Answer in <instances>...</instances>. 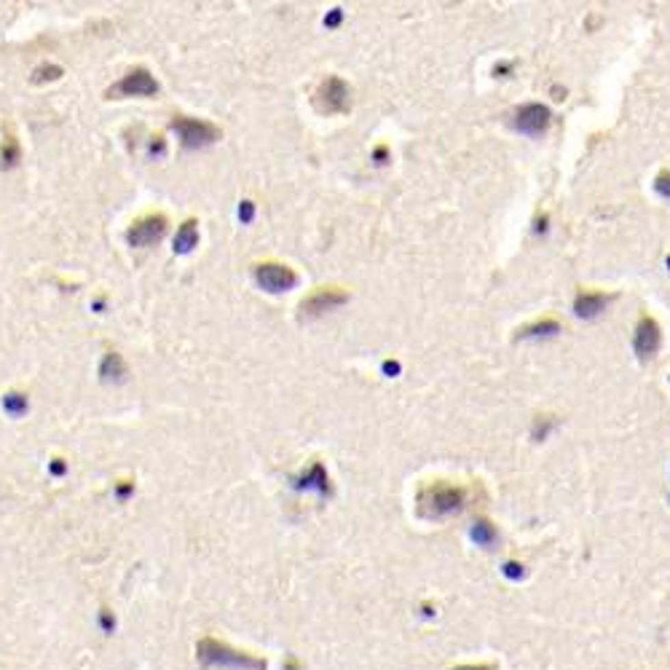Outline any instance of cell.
I'll return each instance as SVG.
<instances>
[{"instance_id": "6da1fadb", "label": "cell", "mask_w": 670, "mask_h": 670, "mask_svg": "<svg viewBox=\"0 0 670 670\" xmlns=\"http://www.w3.org/2000/svg\"><path fill=\"white\" fill-rule=\"evenodd\" d=\"M461 504H464V491L448 482H435L424 488L418 496V510L426 517H443L448 512L461 510Z\"/></svg>"}, {"instance_id": "7a4b0ae2", "label": "cell", "mask_w": 670, "mask_h": 670, "mask_svg": "<svg viewBox=\"0 0 670 670\" xmlns=\"http://www.w3.org/2000/svg\"><path fill=\"white\" fill-rule=\"evenodd\" d=\"M198 662L201 665H231V668H250V670H263L266 662L255 660L253 654L244 652H233L231 646H225L215 639H204L198 643Z\"/></svg>"}, {"instance_id": "3957f363", "label": "cell", "mask_w": 670, "mask_h": 670, "mask_svg": "<svg viewBox=\"0 0 670 670\" xmlns=\"http://www.w3.org/2000/svg\"><path fill=\"white\" fill-rule=\"evenodd\" d=\"M317 107L322 113H344L349 107V89L341 78H327L317 92Z\"/></svg>"}, {"instance_id": "277c9868", "label": "cell", "mask_w": 670, "mask_h": 670, "mask_svg": "<svg viewBox=\"0 0 670 670\" xmlns=\"http://www.w3.org/2000/svg\"><path fill=\"white\" fill-rule=\"evenodd\" d=\"M255 276L257 282L266 289H271V292H282V289L292 287L298 282L295 271L287 268V266H279V263H263V266H257Z\"/></svg>"}, {"instance_id": "5b68a950", "label": "cell", "mask_w": 670, "mask_h": 670, "mask_svg": "<svg viewBox=\"0 0 670 670\" xmlns=\"http://www.w3.org/2000/svg\"><path fill=\"white\" fill-rule=\"evenodd\" d=\"M175 129L183 134V142L188 148H196V145H207L212 140H218V129L207 121H193V118H175Z\"/></svg>"}, {"instance_id": "8992f818", "label": "cell", "mask_w": 670, "mask_h": 670, "mask_svg": "<svg viewBox=\"0 0 670 670\" xmlns=\"http://www.w3.org/2000/svg\"><path fill=\"white\" fill-rule=\"evenodd\" d=\"M159 92V83L151 78V73L148 70H131L124 75V81L118 83V86H113L110 89V96L113 94H134V96H148V94H156Z\"/></svg>"}, {"instance_id": "52a82bcc", "label": "cell", "mask_w": 670, "mask_h": 670, "mask_svg": "<svg viewBox=\"0 0 670 670\" xmlns=\"http://www.w3.org/2000/svg\"><path fill=\"white\" fill-rule=\"evenodd\" d=\"M515 127L520 129V131H526V134H534L537 137V134L547 131V127H550V110L544 105H526V107L517 110Z\"/></svg>"}, {"instance_id": "ba28073f", "label": "cell", "mask_w": 670, "mask_h": 670, "mask_svg": "<svg viewBox=\"0 0 670 670\" xmlns=\"http://www.w3.org/2000/svg\"><path fill=\"white\" fill-rule=\"evenodd\" d=\"M166 231V218L164 215H145L129 228V242L131 244H151Z\"/></svg>"}, {"instance_id": "9c48e42d", "label": "cell", "mask_w": 670, "mask_h": 670, "mask_svg": "<svg viewBox=\"0 0 670 670\" xmlns=\"http://www.w3.org/2000/svg\"><path fill=\"white\" fill-rule=\"evenodd\" d=\"M660 341H662V333H660V324L652 320V317H641L639 327H636V351L641 357H652L654 351L660 349Z\"/></svg>"}, {"instance_id": "30bf717a", "label": "cell", "mask_w": 670, "mask_h": 670, "mask_svg": "<svg viewBox=\"0 0 670 670\" xmlns=\"http://www.w3.org/2000/svg\"><path fill=\"white\" fill-rule=\"evenodd\" d=\"M344 300H346V292H344V289L320 287L303 300V311H306V314H322V311H327V309H333V306H338V303H344Z\"/></svg>"}, {"instance_id": "8fae6325", "label": "cell", "mask_w": 670, "mask_h": 670, "mask_svg": "<svg viewBox=\"0 0 670 670\" xmlns=\"http://www.w3.org/2000/svg\"><path fill=\"white\" fill-rule=\"evenodd\" d=\"M608 300V295H604V292H595V289H582L579 295H576V303H574V309H576V314L579 317H595V314H601L604 311V306H606Z\"/></svg>"}, {"instance_id": "7c38bea8", "label": "cell", "mask_w": 670, "mask_h": 670, "mask_svg": "<svg viewBox=\"0 0 670 670\" xmlns=\"http://www.w3.org/2000/svg\"><path fill=\"white\" fill-rule=\"evenodd\" d=\"M16 156H19V145H16V137L11 131V124L0 118V166L14 164Z\"/></svg>"}, {"instance_id": "4fadbf2b", "label": "cell", "mask_w": 670, "mask_h": 670, "mask_svg": "<svg viewBox=\"0 0 670 670\" xmlns=\"http://www.w3.org/2000/svg\"><path fill=\"white\" fill-rule=\"evenodd\" d=\"M472 539H475L480 547H493L496 539H499V534H496V528H493L488 520H478L475 528H472Z\"/></svg>"}, {"instance_id": "5bb4252c", "label": "cell", "mask_w": 670, "mask_h": 670, "mask_svg": "<svg viewBox=\"0 0 670 670\" xmlns=\"http://www.w3.org/2000/svg\"><path fill=\"white\" fill-rule=\"evenodd\" d=\"M550 333H558V322L555 320H544V322H539V324H531V327H526L520 335L528 338V335H550Z\"/></svg>"}, {"instance_id": "9a60e30c", "label": "cell", "mask_w": 670, "mask_h": 670, "mask_svg": "<svg viewBox=\"0 0 670 670\" xmlns=\"http://www.w3.org/2000/svg\"><path fill=\"white\" fill-rule=\"evenodd\" d=\"M196 239H198V236H196V223L191 220V223L183 225L180 239H177V247H180V250H191L193 244H196Z\"/></svg>"}, {"instance_id": "2e32d148", "label": "cell", "mask_w": 670, "mask_h": 670, "mask_svg": "<svg viewBox=\"0 0 670 670\" xmlns=\"http://www.w3.org/2000/svg\"><path fill=\"white\" fill-rule=\"evenodd\" d=\"M504 576H507V579H512V582H517V579H523V576H526V571H523V566H520V563L510 561V563H504Z\"/></svg>"}, {"instance_id": "e0dca14e", "label": "cell", "mask_w": 670, "mask_h": 670, "mask_svg": "<svg viewBox=\"0 0 670 670\" xmlns=\"http://www.w3.org/2000/svg\"><path fill=\"white\" fill-rule=\"evenodd\" d=\"M657 191L662 193V196H665V198H670V175H668V172H665V175H660V177H657Z\"/></svg>"}, {"instance_id": "ac0fdd59", "label": "cell", "mask_w": 670, "mask_h": 670, "mask_svg": "<svg viewBox=\"0 0 670 670\" xmlns=\"http://www.w3.org/2000/svg\"><path fill=\"white\" fill-rule=\"evenodd\" d=\"M453 670H496L493 665H488V662H480V665H459V668Z\"/></svg>"}]
</instances>
